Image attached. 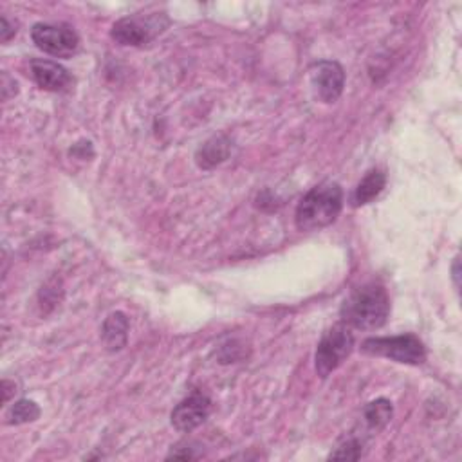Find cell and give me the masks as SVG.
<instances>
[{
	"label": "cell",
	"mask_w": 462,
	"mask_h": 462,
	"mask_svg": "<svg viewBox=\"0 0 462 462\" xmlns=\"http://www.w3.org/2000/svg\"><path fill=\"white\" fill-rule=\"evenodd\" d=\"M344 208V190L338 182L327 181L311 188L296 207L295 224L300 231L311 233L336 223Z\"/></svg>",
	"instance_id": "6da1fadb"
},
{
	"label": "cell",
	"mask_w": 462,
	"mask_h": 462,
	"mask_svg": "<svg viewBox=\"0 0 462 462\" xmlns=\"http://www.w3.org/2000/svg\"><path fill=\"white\" fill-rule=\"evenodd\" d=\"M390 314V298L381 284L370 282L354 289L340 309L342 321L358 331L381 328Z\"/></svg>",
	"instance_id": "7a4b0ae2"
},
{
	"label": "cell",
	"mask_w": 462,
	"mask_h": 462,
	"mask_svg": "<svg viewBox=\"0 0 462 462\" xmlns=\"http://www.w3.org/2000/svg\"><path fill=\"white\" fill-rule=\"evenodd\" d=\"M354 351V335L349 325L336 323L321 336L314 353V369L320 377L331 376Z\"/></svg>",
	"instance_id": "3957f363"
},
{
	"label": "cell",
	"mask_w": 462,
	"mask_h": 462,
	"mask_svg": "<svg viewBox=\"0 0 462 462\" xmlns=\"http://www.w3.org/2000/svg\"><path fill=\"white\" fill-rule=\"evenodd\" d=\"M170 26L166 13H147V15H130L119 19L112 29L110 36L119 45L142 47L159 35H163Z\"/></svg>",
	"instance_id": "277c9868"
},
{
	"label": "cell",
	"mask_w": 462,
	"mask_h": 462,
	"mask_svg": "<svg viewBox=\"0 0 462 462\" xmlns=\"http://www.w3.org/2000/svg\"><path fill=\"white\" fill-rule=\"evenodd\" d=\"M361 353L405 365H423L426 361V349L416 335L369 338L361 344Z\"/></svg>",
	"instance_id": "5b68a950"
},
{
	"label": "cell",
	"mask_w": 462,
	"mask_h": 462,
	"mask_svg": "<svg viewBox=\"0 0 462 462\" xmlns=\"http://www.w3.org/2000/svg\"><path fill=\"white\" fill-rule=\"evenodd\" d=\"M31 38L35 45L58 58H69L80 47V38L77 31L69 26H56V24H35L31 31Z\"/></svg>",
	"instance_id": "8992f818"
},
{
	"label": "cell",
	"mask_w": 462,
	"mask_h": 462,
	"mask_svg": "<svg viewBox=\"0 0 462 462\" xmlns=\"http://www.w3.org/2000/svg\"><path fill=\"white\" fill-rule=\"evenodd\" d=\"M311 85L323 103H335L344 93L345 71L338 61L321 60L311 68Z\"/></svg>",
	"instance_id": "52a82bcc"
},
{
	"label": "cell",
	"mask_w": 462,
	"mask_h": 462,
	"mask_svg": "<svg viewBox=\"0 0 462 462\" xmlns=\"http://www.w3.org/2000/svg\"><path fill=\"white\" fill-rule=\"evenodd\" d=\"M212 412V400L201 390L191 392L174 410H172V426L177 432L190 434L199 428Z\"/></svg>",
	"instance_id": "ba28073f"
},
{
	"label": "cell",
	"mask_w": 462,
	"mask_h": 462,
	"mask_svg": "<svg viewBox=\"0 0 462 462\" xmlns=\"http://www.w3.org/2000/svg\"><path fill=\"white\" fill-rule=\"evenodd\" d=\"M31 77L36 85L49 93H68L75 85L71 73L51 60H31Z\"/></svg>",
	"instance_id": "9c48e42d"
},
{
	"label": "cell",
	"mask_w": 462,
	"mask_h": 462,
	"mask_svg": "<svg viewBox=\"0 0 462 462\" xmlns=\"http://www.w3.org/2000/svg\"><path fill=\"white\" fill-rule=\"evenodd\" d=\"M231 154V140L224 134L210 138L195 154V161L203 170H212L224 163Z\"/></svg>",
	"instance_id": "30bf717a"
},
{
	"label": "cell",
	"mask_w": 462,
	"mask_h": 462,
	"mask_svg": "<svg viewBox=\"0 0 462 462\" xmlns=\"http://www.w3.org/2000/svg\"><path fill=\"white\" fill-rule=\"evenodd\" d=\"M128 327H130L128 318L123 312L118 311V312H112L107 316V320L103 321V328H101V338H103L107 351L118 353L126 345Z\"/></svg>",
	"instance_id": "8fae6325"
},
{
	"label": "cell",
	"mask_w": 462,
	"mask_h": 462,
	"mask_svg": "<svg viewBox=\"0 0 462 462\" xmlns=\"http://www.w3.org/2000/svg\"><path fill=\"white\" fill-rule=\"evenodd\" d=\"M385 186H386L385 172L379 170V168H372L370 172H367V175L356 186L354 195H353V205L354 207H365V205L372 203L381 195Z\"/></svg>",
	"instance_id": "7c38bea8"
},
{
	"label": "cell",
	"mask_w": 462,
	"mask_h": 462,
	"mask_svg": "<svg viewBox=\"0 0 462 462\" xmlns=\"http://www.w3.org/2000/svg\"><path fill=\"white\" fill-rule=\"evenodd\" d=\"M392 416H393L392 403L385 398H379L376 401H370L363 409V425L367 432L372 435L386 428V425L392 421Z\"/></svg>",
	"instance_id": "4fadbf2b"
},
{
	"label": "cell",
	"mask_w": 462,
	"mask_h": 462,
	"mask_svg": "<svg viewBox=\"0 0 462 462\" xmlns=\"http://www.w3.org/2000/svg\"><path fill=\"white\" fill-rule=\"evenodd\" d=\"M365 435H351L344 442L336 446V450L328 455V458L333 460H358L363 457V448H365Z\"/></svg>",
	"instance_id": "5bb4252c"
},
{
	"label": "cell",
	"mask_w": 462,
	"mask_h": 462,
	"mask_svg": "<svg viewBox=\"0 0 462 462\" xmlns=\"http://www.w3.org/2000/svg\"><path fill=\"white\" fill-rule=\"evenodd\" d=\"M40 417V409L35 401H29V400H20L17 401L10 414H8V423L10 425H26V423H33Z\"/></svg>",
	"instance_id": "9a60e30c"
},
{
	"label": "cell",
	"mask_w": 462,
	"mask_h": 462,
	"mask_svg": "<svg viewBox=\"0 0 462 462\" xmlns=\"http://www.w3.org/2000/svg\"><path fill=\"white\" fill-rule=\"evenodd\" d=\"M17 35V29L15 26H12V22L8 20V17H3V29H0V38H3V42H10L13 36Z\"/></svg>",
	"instance_id": "2e32d148"
},
{
	"label": "cell",
	"mask_w": 462,
	"mask_h": 462,
	"mask_svg": "<svg viewBox=\"0 0 462 462\" xmlns=\"http://www.w3.org/2000/svg\"><path fill=\"white\" fill-rule=\"evenodd\" d=\"M458 260H460V258H458V256H455V260H453V266H451V277H453V284H455L457 291H458V288H460V270H458L460 262H458Z\"/></svg>",
	"instance_id": "e0dca14e"
},
{
	"label": "cell",
	"mask_w": 462,
	"mask_h": 462,
	"mask_svg": "<svg viewBox=\"0 0 462 462\" xmlns=\"http://www.w3.org/2000/svg\"><path fill=\"white\" fill-rule=\"evenodd\" d=\"M13 390H17V385L15 383H12V381H3V392H4V403H8L10 401V398H12V393H13Z\"/></svg>",
	"instance_id": "ac0fdd59"
}]
</instances>
